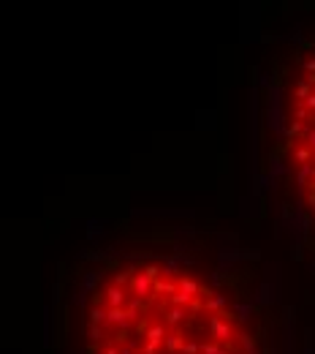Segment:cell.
<instances>
[{
    "instance_id": "obj_1",
    "label": "cell",
    "mask_w": 315,
    "mask_h": 354,
    "mask_svg": "<svg viewBox=\"0 0 315 354\" xmlns=\"http://www.w3.org/2000/svg\"><path fill=\"white\" fill-rule=\"evenodd\" d=\"M209 338L218 340V343H223L226 338H231V322L223 313H215V316L209 319Z\"/></svg>"
},
{
    "instance_id": "obj_2",
    "label": "cell",
    "mask_w": 315,
    "mask_h": 354,
    "mask_svg": "<svg viewBox=\"0 0 315 354\" xmlns=\"http://www.w3.org/2000/svg\"><path fill=\"white\" fill-rule=\"evenodd\" d=\"M106 300H109V308H125V300H128V295H125L123 286H109L106 289Z\"/></svg>"
},
{
    "instance_id": "obj_3",
    "label": "cell",
    "mask_w": 315,
    "mask_h": 354,
    "mask_svg": "<svg viewBox=\"0 0 315 354\" xmlns=\"http://www.w3.org/2000/svg\"><path fill=\"white\" fill-rule=\"evenodd\" d=\"M179 295H185V297H190V300H196V295H201V286L196 284V280H193V278H179Z\"/></svg>"
},
{
    "instance_id": "obj_4",
    "label": "cell",
    "mask_w": 315,
    "mask_h": 354,
    "mask_svg": "<svg viewBox=\"0 0 315 354\" xmlns=\"http://www.w3.org/2000/svg\"><path fill=\"white\" fill-rule=\"evenodd\" d=\"M109 324L128 327V324H131V313H128V308H109Z\"/></svg>"
},
{
    "instance_id": "obj_5",
    "label": "cell",
    "mask_w": 315,
    "mask_h": 354,
    "mask_svg": "<svg viewBox=\"0 0 315 354\" xmlns=\"http://www.w3.org/2000/svg\"><path fill=\"white\" fill-rule=\"evenodd\" d=\"M152 284H155V280H150V278L144 275V272L133 278V292H136V297H147V292L152 289Z\"/></svg>"
},
{
    "instance_id": "obj_6",
    "label": "cell",
    "mask_w": 315,
    "mask_h": 354,
    "mask_svg": "<svg viewBox=\"0 0 315 354\" xmlns=\"http://www.w3.org/2000/svg\"><path fill=\"white\" fill-rule=\"evenodd\" d=\"M182 346H185V338L179 335L177 330H174L171 335L166 338V349H169V354H174V351H182Z\"/></svg>"
},
{
    "instance_id": "obj_7",
    "label": "cell",
    "mask_w": 315,
    "mask_h": 354,
    "mask_svg": "<svg viewBox=\"0 0 315 354\" xmlns=\"http://www.w3.org/2000/svg\"><path fill=\"white\" fill-rule=\"evenodd\" d=\"M182 319H185V308H179V305H174V308L169 311V313H166V327H177L179 322H182Z\"/></svg>"
},
{
    "instance_id": "obj_8",
    "label": "cell",
    "mask_w": 315,
    "mask_h": 354,
    "mask_svg": "<svg viewBox=\"0 0 315 354\" xmlns=\"http://www.w3.org/2000/svg\"><path fill=\"white\" fill-rule=\"evenodd\" d=\"M226 303H229V300H226V295H212V297H206V305H204V308L215 313V311H220V308H223Z\"/></svg>"
},
{
    "instance_id": "obj_9",
    "label": "cell",
    "mask_w": 315,
    "mask_h": 354,
    "mask_svg": "<svg viewBox=\"0 0 315 354\" xmlns=\"http://www.w3.org/2000/svg\"><path fill=\"white\" fill-rule=\"evenodd\" d=\"M90 322H92V327H98V324L109 322V313H106L103 308H98V305H95V308L90 311Z\"/></svg>"
},
{
    "instance_id": "obj_10",
    "label": "cell",
    "mask_w": 315,
    "mask_h": 354,
    "mask_svg": "<svg viewBox=\"0 0 315 354\" xmlns=\"http://www.w3.org/2000/svg\"><path fill=\"white\" fill-rule=\"evenodd\" d=\"M307 133H310V128H307L304 123H293L291 128H288V136H291V139H296V136L307 139Z\"/></svg>"
},
{
    "instance_id": "obj_11",
    "label": "cell",
    "mask_w": 315,
    "mask_h": 354,
    "mask_svg": "<svg viewBox=\"0 0 315 354\" xmlns=\"http://www.w3.org/2000/svg\"><path fill=\"white\" fill-rule=\"evenodd\" d=\"M220 351H223V346H220L218 340H212V343L204 340V343H201V354H220Z\"/></svg>"
},
{
    "instance_id": "obj_12",
    "label": "cell",
    "mask_w": 315,
    "mask_h": 354,
    "mask_svg": "<svg viewBox=\"0 0 315 354\" xmlns=\"http://www.w3.org/2000/svg\"><path fill=\"white\" fill-rule=\"evenodd\" d=\"M310 156H312V150H310V148H304V150H296V153H293V158L299 161V166H307Z\"/></svg>"
},
{
    "instance_id": "obj_13",
    "label": "cell",
    "mask_w": 315,
    "mask_h": 354,
    "mask_svg": "<svg viewBox=\"0 0 315 354\" xmlns=\"http://www.w3.org/2000/svg\"><path fill=\"white\" fill-rule=\"evenodd\" d=\"M312 85L310 82H301V85H296V98H304V101H307V98H310L312 96Z\"/></svg>"
},
{
    "instance_id": "obj_14",
    "label": "cell",
    "mask_w": 315,
    "mask_h": 354,
    "mask_svg": "<svg viewBox=\"0 0 315 354\" xmlns=\"http://www.w3.org/2000/svg\"><path fill=\"white\" fill-rule=\"evenodd\" d=\"M182 354H201V343H196V340H185Z\"/></svg>"
},
{
    "instance_id": "obj_15",
    "label": "cell",
    "mask_w": 315,
    "mask_h": 354,
    "mask_svg": "<svg viewBox=\"0 0 315 354\" xmlns=\"http://www.w3.org/2000/svg\"><path fill=\"white\" fill-rule=\"evenodd\" d=\"M144 275H147V278H150V280H158V275H160V270H158V267H155V264H147V267H144Z\"/></svg>"
},
{
    "instance_id": "obj_16",
    "label": "cell",
    "mask_w": 315,
    "mask_h": 354,
    "mask_svg": "<svg viewBox=\"0 0 315 354\" xmlns=\"http://www.w3.org/2000/svg\"><path fill=\"white\" fill-rule=\"evenodd\" d=\"M304 142H307V148H310V150L315 153V128H310V133H307V139H304Z\"/></svg>"
},
{
    "instance_id": "obj_17",
    "label": "cell",
    "mask_w": 315,
    "mask_h": 354,
    "mask_svg": "<svg viewBox=\"0 0 315 354\" xmlns=\"http://www.w3.org/2000/svg\"><path fill=\"white\" fill-rule=\"evenodd\" d=\"M301 120H307V106H299L296 109V123H301Z\"/></svg>"
},
{
    "instance_id": "obj_18",
    "label": "cell",
    "mask_w": 315,
    "mask_h": 354,
    "mask_svg": "<svg viewBox=\"0 0 315 354\" xmlns=\"http://www.w3.org/2000/svg\"><path fill=\"white\" fill-rule=\"evenodd\" d=\"M304 106H307V109H315V93H312V96L304 101Z\"/></svg>"
},
{
    "instance_id": "obj_19",
    "label": "cell",
    "mask_w": 315,
    "mask_h": 354,
    "mask_svg": "<svg viewBox=\"0 0 315 354\" xmlns=\"http://www.w3.org/2000/svg\"><path fill=\"white\" fill-rule=\"evenodd\" d=\"M307 71H310V74H315V60H307Z\"/></svg>"
},
{
    "instance_id": "obj_20",
    "label": "cell",
    "mask_w": 315,
    "mask_h": 354,
    "mask_svg": "<svg viewBox=\"0 0 315 354\" xmlns=\"http://www.w3.org/2000/svg\"><path fill=\"white\" fill-rule=\"evenodd\" d=\"M103 354H123V351H120V349H115V346H112V349H106Z\"/></svg>"
},
{
    "instance_id": "obj_21",
    "label": "cell",
    "mask_w": 315,
    "mask_h": 354,
    "mask_svg": "<svg viewBox=\"0 0 315 354\" xmlns=\"http://www.w3.org/2000/svg\"><path fill=\"white\" fill-rule=\"evenodd\" d=\"M307 82H310V85H315V74H310V77H307Z\"/></svg>"
}]
</instances>
